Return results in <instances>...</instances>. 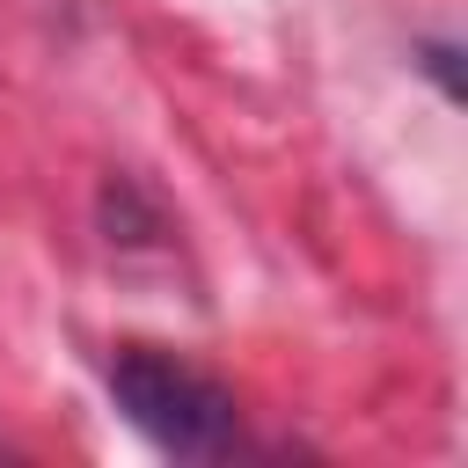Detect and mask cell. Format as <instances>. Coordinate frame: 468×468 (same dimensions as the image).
Wrapping results in <instances>:
<instances>
[{
	"label": "cell",
	"mask_w": 468,
	"mask_h": 468,
	"mask_svg": "<svg viewBox=\"0 0 468 468\" xmlns=\"http://www.w3.org/2000/svg\"><path fill=\"white\" fill-rule=\"evenodd\" d=\"M110 402L124 410L132 431H146L176 461H212L234 446V395L176 351L124 344L110 358Z\"/></svg>",
	"instance_id": "cell-1"
}]
</instances>
